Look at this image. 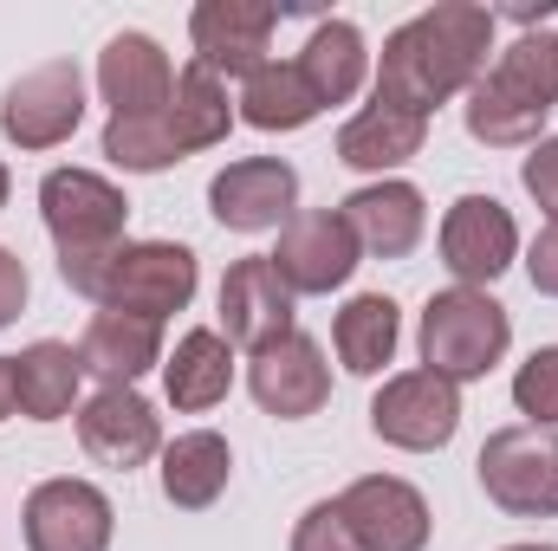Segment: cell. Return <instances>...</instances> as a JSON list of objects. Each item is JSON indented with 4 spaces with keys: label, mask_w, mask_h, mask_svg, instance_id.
I'll return each mask as SVG.
<instances>
[{
    "label": "cell",
    "mask_w": 558,
    "mask_h": 551,
    "mask_svg": "<svg viewBox=\"0 0 558 551\" xmlns=\"http://www.w3.org/2000/svg\"><path fill=\"white\" fill-rule=\"evenodd\" d=\"M487 52H494V7L435 0L428 13L403 20V26L384 39V59H377V105L410 111V118L428 124L435 105L461 98V91L487 72Z\"/></svg>",
    "instance_id": "1"
},
{
    "label": "cell",
    "mask_w": 558,
    "mask_h": 551,
    "mask_svg": "<svg viewBox=\"0 0 558 551\" xmlns=\"http://www.w3.org/2000/svg\"><path fill=\"white\" fill-rule=\"evenodd\" d=\"M39 221L59 247V273L72 292L98 298V285L111 273V260L131 247L124 241V221H131V201L118 182H105L98 169H52L39 182Z\"/></svg>",
    "instance_id": "2"
},
{
    "label": "cell",
    "mask_w": 558,
    "mask_h": 551,
    "mask_svg": "<svg viewBox=\"0 0 558 551\" xmlns=\"http://www.w3.org/2000/svg\"><path fill=\"white\" fill-rule=\"evenodd\" d=\"M422 370H435V377H448V383H474V377H487L500 357H507V344H513V318H507V305L494 298V292H481V285H448V292H435L428 305H422Z\"/></svg>",
    "instance_id": "3"
},
{
    "label": "cell",
    "mask_w": 558,
    "mask_h": 551,
    "mask_svg": "<svg viewBox=\"0 0 558 551\" xmlns=\"http://www.w3.org/2000/svg\"><path fill=\"white\" fill-rule=\"evenodd\" d=\"M481 493L513 519H558V428H494L481 461Z\"/></svg>",
    "instance_id": "4"
},
{
    "label": "cell",
    "mask_w": 558,
    "mask_h": 551,
    "mask_svg": "<svg viewBox=\"0 0 558 551\" xmlns=\"http://www.w3.org/2000/svg\"><path fill=\"white\" fill-rule=\"evenodd\" d=\"M78 124H85V72L72 59H46V65L20 72L7 85V98H0V131H7V143H20L33 156L72 143Z\"/></svg>",
    "instance_id": "5"
},
{
    "label": "cell",
    "mask_w": 558,
    "mask_h": 551,
    "mask_svg": "<svg viewBox=\"0 0 558 551\" xmlns=\"http://www.w3.org/2000/svg\"><path fill=\"white\" fill-rule=\"evenodd\" d=\"M195 254L189 247H175V241H131L118 260H111V273L98 285V311H131V318H169V311H182L189 298H195Z\"/></svg>",
    "instance_id": "6"
},
{
    "label": "cell",
    "mask_w": 558,
    "mask_h": 551,
    "mask_svg": "<svg viewBox=\"0 0 558 551\" xmlns=\"http://www.w3.org/2000/svg\"><path fill=\"white\" fill-rule=\"evenodd\" d=\"M461 428V383L435 377V370H403L384 377V390L371 396V434L403 448V454H435L448 448Z\"/></svg>",
    "instance_id": "7"
},
{
    "label": "cell",
    "mask_w": 558,
    "mask_h": 551,
    "mask_svg": "<svg viewBox=\"0 0 558 551\" xmlns=\"http://www.w3.org/2000/svg\"><path fill=\"white\" fill-rule=\"evenodd\" d=\"M274 273L286 279L292 298H318V292H338L344 279L357 273V241L351 228L331 215V208H299L286 228H279V247L267 254Z\"/></svg>",
    "instance_id": "8"
},
{
    "label": "cell",
    "mask_w": 558,
    "mask_h": 551,
    "mask_svg": "<svg viewBox=\"0 0 558 551\" xmlns=\"http://www.w3.org/2000/svg\"><path fill=\"white\" fill-rule=\"evenodd\" d=\"M26 551H111V500L92 480H39L26 493Z\"/></svg>",
    "instance_id": "9"
},
{
    "label": "cell",
    "mask_w": 558,
    "mask_h": 551,
    "mask_svg": "<svg viewBox=\"0 0 558 551\" xmlns=\"http://www.w3.org/2000/svg\"><path fill=\"white\" fill-rule=\"evenodd\" d=\"M208 208L234 234H267L299 215V169L286 156H241L208 182Z\"/></svg>",
    "instance_id": "10"
},
{
    "label": "cell",
    "mask_w": 558,
    "mask_h": 551,
    "mask_svg": "<svg viewBox=\"0 0 558 551\" xmlns=\"http://www.w3.org/2000/svg\"><path fill=\"white\" fill-rule=\"evenodd\" d=\"M520 260V228L513 215L494 201V195H461L448 215H441V267L461 279V285H494Z\"/></svg>",
    "instance_id": "11"
},
{
    "label": "cell",
    "mask_w": 558,
    "mask_h": 551,
    "mask_svg": "<svg viewBox=\"0 0 558 551\" xmlns=\"http://www.w3.org/2000/svg\"><path fill=\"white\" fill-rule=\"evenodd\" d=\"M274 26H279V7L274 0H202L189 13V39H195V65H208L215 78L234 72H260L267 52H274Z\"/></svg>",
    "instance_id": "12"
},
{
    "label": "cell",
    "mask_w": 558,
    "mask_h": 551,
    "mask_svg": "<svg viewBox=\"0 0 558 551\" xmlns=\"http://www.w3.org/2000/svg\"><path fill=\"white\" fill-rule=\"evenodd\" d=\"M338 221L351 228L357 254H371V260H403V254H416L422 234H428V201H422L416 182L384 175V182L351 188V195L338 201Z\"/></svg>",
    "instance_id": "13"
},
{
    "label": "cell",
    "mask_w": 558,
    "mask_h": 551,
    "mask_svg": "<svg viewBox=\"0 0 558 551\" xmlns=\"http://www.w3.org/2000/svg\"><path fill=\"white\" fill-rule=\"evenodd\" d=\"M338 513L351 519L364 551H422L428 546V500L397 474H364L338 493Z\"/></svg>",
    "instance_id": "14"
},
{
    "label": "cell",
    "mask_w": 558,
    "mask_h": 551,
    "mask_svg": "<svg viewBox=\"0 0 558 551\" xmlns=\"http://www.w3.org/2000/svg\"><path fill=\"white\" fill-rule=\"evenodd\" d=\"M221 338L254 351V357L279 338H292V292H286V279L274 273L267 254H247V260L228 267V279H221Z\"/></svg>",
    "instance_id": "15"
},
{
    "label": "cell",
    "mask_w": 558,
    "mask_h": 551,
    "mask_svg": "<svg viewBox=\"0 0 558 551\" xmlns=\"http://www.w3.org/2000/svg\"><path fill=\"white\" fill-rule=\"evenodd\" d=\"M247 390H254V403L267 415L305 421V415H318L331 403V364H325V351H318L305 331H292V338L267 344V351L247 364Z\"/></svg>",
    "instance_id": "16"
},
{
    "label": "cell",
    "mask_w": 558,
    "mask_h": 551,
    "mask_svg": "<svg viewBox=\"0 0 558 551\" xmlns=\"http://www.w3.org/2000/svg\"><path fill=\"white\" fill-rule=\"evenodd\" d=\"M78 448L98 467L131 474V467L162 454V421H156V409L143 403L137 390H98V396L78 403Z\"/></svg>",
    "instance_id": "17"
},
{
    "label": "cell",
    "mask_w": 558,
    "mask_h": 551,
    "mask_svg": "<svg viewBox=\"0 0 558 551\" xmlns=\"http://www.w3.org/2000/svg\"><path fill=\"white\" fill-rule=\"evenodd\" d=\"M98 91H105L111 118H149V111L169 105L175 65H169V52L149 33H118L98 52Z\"/></svg>",
    "instance_id": "18"
},
{
    "label": "cell",
    "mask_w": 558,
    "mask_h": 551,
    "mask_svg": "<svg viewBox=\"0 0 558 551\" xmlns=\"http://www.w3.org/2000/svg\"><path fill=\"white\" fill-rule=\"evenodd\" d=\"M78 364L105 390H137V377H149L162 364V325L131 318V311H92V325L78 338Z\"/></svg>",
    "instance_id": "19"
},
{
    "label": "cell",
    "mask_w": 558,
    "mask_h": 551,
    "mask_svg": "<svg viewBox=\"0 0 558 551\" xmlns=\"http://www.w3.org/2000/svg\"><path fill=\"white\" fill-rule=\"evenodd\" d=\"M228 474H234V448L228 434L215 428H189L175 441H162V500L182 506V513H208L221 493H228Z\"/></svg>",
    "instance_id": "20"
},
{
    "label": "cell",
    "mask_w": 558,
    "mask_h": 551,
    "mask_svg": "<svg viewBox=\"0 0 558 551\" xmlns=\"http://www.w3.org/2000/svg\"><path fill=\"white\" fill-rule=\"evenodd\" d=\"M292 65H299V78L312 85L318 111H331V105H351V98L364 91V78H371V46H364V33H357L351 20H325V26L305 39V52H299Z\"/></svg>",
    "instance_id": "21"
},
{
    "label": "cell",
    "mask_w": 558,
    "mask_h": 551,
    "mask_svg": "<svg viewBox=\"0 0 558 551\" xmlns=\"http://www.w3.org/2000/svg\"><path fill=\"white\" fill-rule=\"evenodd\" d=\"M162 390H169V403L182 415L228 403V390H234V344L221 331H182L175 357L162 364Z\"/></svg>",
    "instance_id": "22"
},
{
    "label": "cell",
    "mask_w": 558,
    "mask_h": 551,
    "mask_svg": "<svg viewBox=\"0 0 558 551\" xmlns=\"http://www.w3.org/2000/svg\"><path fill=\"white\" fill-rule=\"evenodd\" d=\"M428 143V124L410 118V111H390V105H364L344 131H338V162L357 169V175H390L403 169L410 156H422Z\"/></svg>",
    "instance_id": "23"
},
{
    "label": "cell",
    "mask_w": 558,
    "mask_h": 551,
    "mask_svg": "<svg viewBox=\"0 0 558 551\" xmlns=\"http://www.w3.org/2000/svg\"><path fill=\"white\" fill-rule=\"evenodd\" d=\"M461 118H468V137L487 143V149H533L553 111H546L539 98L513 91L507 78L481 72V78L468 85V105H461Z\"/></svg>",
    "instance_id": "24"
},
{
    "label": "cell",
    "mask_w": 558,
    "mask_h": 551,
    "mask_svg": "<svg viewBox=\"0 0 558 551\" xmlns=\"http://www.w3.org/2000/svg\"><path fill=\"white\" fill-rule=\"evenodd\" d=\"M78 383H85V364H78V351L59 344V338H39V344H26V351L13 357V390H20V415H26V421H59V415H72Z\"/></svg>",
    "instance_id": "25"
},
{
    "label": "cell",
    "mask_w": 558,
    "mask_h": 551,
    "mask_svg": "<svg viewBox=\"0 0 558 551\" xmlns=\"http://www.w3.org/2000/svg\"><path fill=\"white\" fill-rule=\"evenodd\" d=\"M397 338H403V311L390 292H357L338 325H331V344H338V364L351 377H377L390 357H397Z\"/></svg>",
    "instance_id": "26"
},
{
    "label": "cell",
    "mask_w": 558,
    "mask_h": 551,
    "mask_svg": "<svg viewBox=\"0 0 558 551\" xmlns=\"http://www.w3.org/2000/svg\"><path fill=\"white\" fill-rule=\"evenodd\" d=\"M162 118H169V131H175V143H182V156L215 149V143H228V131H234L228 85H221L208 65H182V72H175V91H169Z\"/></svg>",
    "instance_id": "27"
},
{
    "label": "cell",
    "mask_w": 558,
    "mask_h": 551,
    "mask_svg": "<svg viewBox=\"0 0 558 551\" xmlns=\"http://www.w3.org/2000/svg\"><path fill=\"white\" fill-rule=\"evenodd\" d=\"M234 105H241V118H247L254 131H267V137L305 131V124L318 118V98H312V85L299 78V65H292V59H267L260 72H247Z\"/></svg>",
    "instance_id": "28"
},
{
    "label": "cell",
    "mask_w": 558,
    "mask_h": 551,
    "mask_svg": "<svg viewBox=\"0 0 558 551\" xmlns=\"http://www.w3.org/2000/svg\"><path fill=\"white\" fill-rule=\"evenodd\" d=\"M105 156L131 175H156V169L182 162V143H175L162 111H149V118H111L105 124Z\"/></svg>",
    "instance_id": "29"
},
{
    "label": "cell",
    "mask_w": 558,
    "mask_h": 551,
    "mask_svg": "<svg viewBox=\"0 0 558 551\" xmlns=\"http://www.w3.org/2000/svg\"><path fill=\"white\" fill-rule=\"evenodd\" d=\"M487 72L507 78L513 91H526V98H539V105L553 111L558 105V33H520Z\"/></svg>",
    "instance_id": "30"
},
{
    "label": "cell",
    "mask_w": 558,
    "mask_h": 551,
    "mask_svg": "<svg viewBox=\"0 0 558 551\" xmlns=\"http://www.w3.org/2000/svg\"><path fill=\"white\" fill-rule=\"evenodd\" d=\"M513 409L533 428H558V344H539L520 370H513Z\"/></svg>",
    "instance_id": "31"
},
{
    "label": "cell",
    "mask_w": 558,
    "mask_h": 551,
    "mask_svg": "<svg viewBox=\"0 0 558 551\" xmlns=\"http://www.w3.org/2000/svg\"><path fill=\"white\" fill-rule=\"evenodd\" d=\"M292 551H364V546H357L351 519L338 513V500H318V506L299 513V526H292Z\"/></svg>",
    "instance_id": "32"
},
{
    "label": "cell",
    "mask_w": 558,
    "mask_h": 551,
    "mask_svg": "<svg viewBox=\"0 0 558 551\" xmlns=\"http://www.w3.org/2000/svg\"><path fill=\"white\" fill-rule=\"evenodd\" d=\"M520 182H526V195L546 208L558 221V137H539L526 149V162H520Z\"/></svg>",
    "instance_id": "33"
},
{
    "label": "cell",
    "mask_w": 558,
    "mask_h": 551,
    "mask_svg": "<svg viewBox=\"0 0 558 551\" xmlns=\"http://www.w3.org/2000/svg\"><path fill=\"white\" fill-rule=\"evenodd\" d=\"M526 279H533V292L558 298V221H546V228L533 234V247H526Z\"/></svg>",
    "instance_id": "34"
},
{
    "label": "cell",
    "mask_w": 558,
    "mask_h": 551,
    "mask_svg": "<svg viewBox=\"0 0 558 551\" xmlns=\"http://www.w3.org/2000/svg\"><path fill=\"white\" fill-rule=\"evenodd\" d=\"M26 292H33V279H26V260L13 254V247H0V331L26 311Z\"/></svg>",
    "instance_id": "35"
},
{
    "label": "cell",
    "mask_w": 558,
    "mask_h": 551,
    "mask_svg": "<svg viewBox=\"0 0 558 551\" xmlns=\"http://www.w3.org/2000/svg\"><path fill=\"white\" fill-rule=\"evenodd\" d=\"M20 409V390H13V357H0V421Z\"/></svg>",
    "instance_id": "36"
},
{
    "label": "cell",
    "mask_w": 558,
    "mask_h": 551,
    "mask_svg": "<svg viewBox=\"0 0 558 551\" xmlns=\"http://www.w3.org/2000/svg\"><path fill=\"white\" fill-rule=\"evenodd\" d=\"M7 188H13V175H7V162H0V208H7Z\"/></svg>",
    "instance_id": "37"
},
{
    "label": "cell",
    "mask_w": 558,
    "mask_h": 551,
    "mask_svg": "<svg viewBox=\"0 0 558 551\" xmlns=\"http://www.w3.org/2000/svg\"><path fill=\"white\" fill-rule=\"evenodd\" d=\"M500 551H558V546H500Z\"/></svg>",
    "instance_id": "38"
}]
</instances>
